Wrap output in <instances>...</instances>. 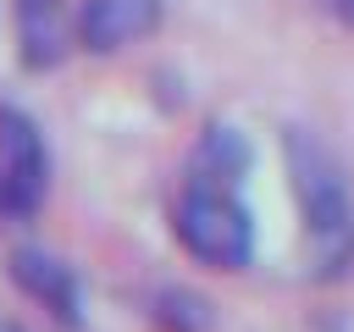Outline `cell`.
Wrapping results in <instances>:
<instances>
[{"instance_id":"6","label":"cell","mask_w":354,"mask_h":332,"mask_svg":"<svg viewBox=\"0 0 354 332\" xmlns=\"http://www.w3.org/2000/svg\"><path fill=\"white\" fill-rule=\"evenodd\" d=\"M17 39H22V66L50 72L72 50V22L61 0H17Z\"/></svg>"},{"instance_id":"2","label":"cell","mask_w":354,"mask_h":332,"mask_svg":"<svg viewBox=\"0 0 354 332\" xmlns=\"http://www.w3.org/2000/svg\"><path fill=\"white\" fill-rule=\"evenodd\" d=\"M171 232L188 249V260H199L210 271H243L254 260V221H249V205L238 199V188L188 183L171 205Z\"/></svg>"},{"instance_id":"3","label":"cell","mask_w":354,"mask_h":332,"mask_svg":"<svg viewBox=\"0 0 354 332\" xmlns=\"http://www.w3.org/2000/svg\"><path fill=\"white\" fill-rule=\"evenodd\" d=\"M50 188V149L28 111L0 105V205L6 216H33Z\"/></svg>"},{"instance_id":"1","label":"cell","mask_w":354,"mask_h":332,"mask_svg":"<svg viewBox=\"0 0 354 332\" xmlns=\"http://www.w3.org/2000/svg\"><path fill=\"white\" fill-rule=\"evenodd\" d=\"M282 149H288V183H293V199L304 216V238L315 243V271L343 277L354 266V199H348L343 166L304 127H293Z\"/></svg>"},{"instance_id":"8","label":"cell","mask_w":354,"mask_h":332,"mask_svg":"<svg viewBox=\"0 0 354 332\" xmlns=\"http://www.w3.org/2000/svg\"><path fill=\"white\" fill-rule=\"evenodd\" d=\"M155 321L166 332H210L216 326V304L205 293H188V288H160L155 293Z\"/></svg>"},{"instance_id":"7","label":"cell","mask_w":354,"mask_h":332,"mask_svg":"<svg viewBox=\"0 0 354 332\" xmlns=\"http://www.w3.org/2000/svg\"><path fill=\"white\" fill-rule=\"evenodd\" d=\"M249 138L238 127H205L199 149H194V172L188 183H210V188H238L243 172H249Z\"/></svg>"},{"instance_id":"5","label":"cell","mask_w":354,"mask_h":332,"mask_svg":"<svg viewBox=\"0 0 354 332\" xmlns=\"http://www.w3.org/2000/svg\"><path fill=\"white\" fill-rule=\"evenodd\" d=\"M160 11H166L160 0H83L72 33L88 55H116V50L149 39L160 28Z\"/></svg>"},{"instance_id":"10","label":"cell","mask_w":354,"mask_h":332,"mask_svg":"<svg viewBox=\"0 0 354 332\" xmlns=\"http://www.w3.org/2000/svg\"><path fill=\"white\" fill-rule=\"evenodd\" d=\"M0 332H22V326H17V321H0Z\"/></svg>"},{"instance_id":"9","label":"cell","mask_w":354,"mask_h":332,"mask_svg":"<svg viewBox=\"0 0 354 332\" xmlns=\"http://www.w3.org/2000/svg\"><path fill=\"white\" fill-rule=\"evenodd\" d=\"M326 11H332L343 28H354V0H326Z\"/></svg>"},{"instance_id":"4","label":"cell","mask_w":354,"mask_h":332,"mask_svg":"<svg viewBox=\"0 0 354 332\" xmlns=\"http://www.w3.org/2000/svg\"><path fill=\"white\" fill-rule=\"evenodd\" d=\"M6 277H11L39 310H50L61 326H83V282H77V271H72L61 255H50V249H39V243H22V249L6 255Z\"/></svg>"}]
</instances>
